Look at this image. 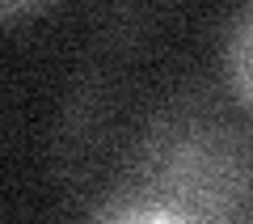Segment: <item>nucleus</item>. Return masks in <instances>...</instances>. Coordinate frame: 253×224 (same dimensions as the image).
Returning a JSON list of instances; mask_svg holds the SVG:
<instances>
[{"mask_svg": "<svg viewBox=\"0 0 253 224\" xmlns=\"http://www.w3.org/2000/svg\"><path fill=\"white\" fill-rule=\"evenodd\" d=\"M249 131L173 110L135 153V190L194 224H249Z\"/></svg>", "mask_w": 253, "mask_h": 224, "instance_id": "obj_1", "label": "nucleus"}, {"mask_svg": "<svg viewBox=\"0 0 253 224\" xmlns=\"http://www.w3.org/2000/svg\"><path fill=\"white\" fill-rule=\"evenodd\" d=\"M84 224H194V220L156 203V199H148V195H139V190H123L118 199H106Z\"/></svg>", "mask_w": 253, "mask_h": 224, "instance_id": "obj_2", "label": "nucleus"}, {"mask_svg": "<svg viewBox=\"0 0 253 224\" xmlns=\"http://www.w3.org/2000/svg\"><path fill=\"white\" fill-rule=\"evenodd\" d=\"M46 4H38V0H9V4H0V21H17V17H34V13H42Z\"/></svg>", "mask_w": 253, "mask_h": 224, "instance_id": "obj_4", "label": "nucleus"}, {"mask_svg": "<svg viewBox=\"0 0 253 224\" xmlns=\"http://www.w3.org/2000/svg\"><path fill=\"white\" fill-rule=\"evenodd\" d=\"M249 30H253V9L245 4L232 26V81H236V102L249 106Z\"/></svg>", "mask_w": 253, "mask_h": 224, "instance_id": "obj_3", "label": "nucleus"}]
</instances>
